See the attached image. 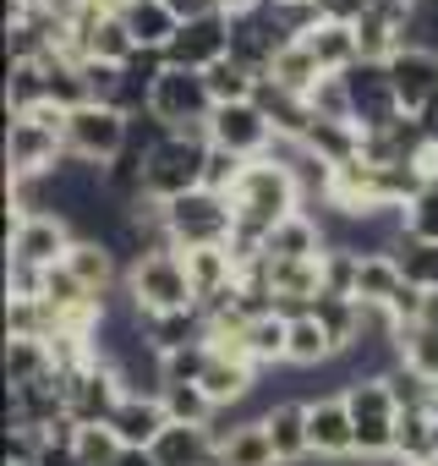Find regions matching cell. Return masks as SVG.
<instances>
[{
  "mask_svg": "<svg viewBox=\"0 0 438 466\" xmlns=\"http://www.w3.org/2000/svg\"><path fill=\"white\" fill-rule=\"evenodd\" d=\"M61 165H66V110L61 105H39V110L6 121V170H12V181L55 176Z\"/></svg>",
  "mask_w": 438,
  "mask_h": 466,
  "instance_id": "1",
  "label": "cell"
},
{
  "mask_svg": "<svg viewBox=\"0 0 438 466\" xmlns=\"http://www.w3.org/2000/svg\"><path fill=\"white\" fill-rule=\"evenodd\" d=\"M126 297H132V308H137L143 319L197 308V291H192V275H186L181 248H159V253L137 258V264L126 269Z\"/></svg>",
  "mask_w": 438,
  "mask_h": 466,
  "instance_id": "2",
  "label": "cell"
},
{
  "mask_svg": "<svg viewBox=\"0 0 438 466\" xmlns=\"http://www.w3.org/2000/svg\"><path fill=\"white\" fill-rule=\"evenodd\" d=\"M203 165H208V132H170L159 143V154L143 170V198L148 203H175L186 192L203 187Z\"/></svg>",
  "mask_w": 438,
  "mask_h": 466,
  "instance_id": "3",
  "label": "cell"
},
{
  "mask_svg": "<svg viewBox=\"0 0 438 466\" xmlns=\"http://www.w3.org/2000/svg\"><path fill=\"white\" fill-rule=\"evenodd\" d=\"M164 230H170V242L181 253H192V248H225L231 230H236V208H231L225 192L197 187V192L164 203Z\"/></svg>",
  "mask_w": 438,
  "mask_h": 466,
  "instance_id": "4",
  "label": "cell"
},
{
  "mask_svg": "<svg viewBox=\"0 0 438 466\" xmlns=\"http://www.w3.org/2000/svg\"><path fill=\"white\" fill-rule=\"evenodd\" d=\"M356 422V455L362 461H394V433H400V406L383 379H356L340 390Z\"/></svg>",
  "mask_w": 438,
  "mask_h": 466,
  "instance_id": "5",
  "label": "cell"
},
{
  "mask_svg": "<svg viewBox=\"0 0 438 466\" xmlns=\"http://www.w3.org/2000/svg\"><path fill=\"white\" fill-rule=\"evenodd\" d=\"M72 242H77V230L61 214H12L6 208V258L12 264H28L45 275V269L66 264Z\"/></svg>",
  "mask_w": 438,
  "mask_h": 466,
  "instance_id": "6",
  "label": "cell"
},
{
  "mask_svg": "<svg viewBox=\"0 0 438 466\" xmlns=\"http://www.w3.org/2000/svg\"><path fill=\"white\" fill-rule=\"evenodd\" d=\"M126 127L132 116H121L115 105H77L66 110V159H88V165H115L126 148Z\"/></svg>",
  "mask_w": 438,
  "mask_h": 466,
  "instance_id": "7",
  "label": "cell"
},
{
  "mask_svg": "<svg viewBox=\"0 0 438 466\" xmlns=\"http://www.w3.org/2000/svg\"><path fill=\"white\" fill-rule=\"evenodd\" d=\"M148 110L170 127V132H208V116H214V94L203 83V72H181V66H164V77L154 83V99Z\"/></svg>",
  "mask_w": 438,
  "mask_h": 466,
  "instance_id": "8",
  "label": "cell"
},
{
  "mask_svg": "<svg viewBox=\"0 0 438 466\" xmlns=\"http://www.w3.org/2000/svg\"><path fill=\"white\" fill-rule=\"evenodd\" d=\"M345 88H351V116H356V132H383L394 127L405 110L394 99V83H389V61H356L351 72H340Z\"/></svg>",
  "mask_w": 438,
  "mask_h": 466,
  "instance_id": "9",
  "label": "cell"
},
{
  "mask_svg": "<svg viewBox=\"0 0 438 466\" xmlns=\"http://www.w3.org/2000/svg\"><path fill=\"white\" fill-rule=\"evenodd\" d=\"M236 45V23L231 12H214V17H197V23H181V34L170 39L164 61L181 66V72H208L214 61H225Z\"/></svg>",
  "mask_w": 438,
  "mask_h": 466,
  "instance_id": "10",
  "label": "cell"
},
{
  "mask_svg": "<svg viewBox=\"0 0 438 466\" xmlns=\"http://www.w3.org/2000/svg\"><path fill=\"white\" fill-rule=\"evenodd\" d=\"M208 143H214V148H231V154H242V159H264L269 143H274V127H269V116L258 110V99H247V105H214V116H208Z\"/></svg>",
  "mask_w": 438,
  "mask_h": 466,
  "instance_id": "11",
  "label": "cell"
},
{
  "mask_svg": "<svg viewBox=\"0 0 438 466\" xmlns=\"http://www.w3.org/2000/svg\"><path fill=\"white\" fill-rule=\"evenodd\" d=\"M121 395H126L121 373H115L110 362H94V368H83V373H72V379H66V417H72V422H83V428L110 422V417H115V406H121Z\"/></svg>",
  "mask_w": 438,
  "mask_h": 466,
  "instance_id": "12",
  "label": "cell"
},
{
  "mask_svg": "<svg viewBox=\"0 0 438 466\" xmlns=\"http://www.w3.org/2000/svg\"><path fill=\"white\" fill-rule=\"evenodd\" d=\"M307 439H313V455L329 461V466L356 461V422H351L345 395H318V400H307Z\"/></svg>",
  "mask_w": 438,
  "mask_h": 466,
  "instance_id": "13",
  "label": "cell"
},
{
  "mask_svg": "<svg viewBox=\"0 0 438 466\" xmlns=\"http://www.w3.org/2000/svg\"><path fill=\"white\" fill-rule=\"evenodd\" d=\"M389 83L405 116H422L438 99V50L433 45H405L389 56Z\"/></svg>",
  "mask_w": 438,
  "mask_h": 466,
  "instance_id": "14",
  "label": "cell"
},
{
  "mask_svg": "<svg viewBox=\"0 0 438 466\" xmlns=\"http://www.w3.org/2000/svg\"><path fill=\"white\" fill-rule=\"evenodd\" d=\"M269 444L280 455V466H307L313 461V439H307V400H274L264 411Z\"/></svg>",
  "mask_w": 438,
  "mask_h": 466,
  "instance_id": "15",
  "label": "cell"
},
{
  "mask_svg": "<svg viewBox=\"0 0 438 466\" xmlns=\"http://www.w3.org/2000/svg\"><path fill=\"white\" fill-rule=\"evenodd\" d=\"M148 461H154V466H219V444H214L208 428L170 422V428L148 444Z\"/></svg>",
  "mask_w": 438,
  "mask_h": 466,
  "instance_id": "16",
  "label": "cell"
},
{
  "mask_svg": "<svg viewBox=\"0 0 438 466\" xmlns=\"http://www.w3.org/2000/svg\"><path fill=\"white\" fill-rule=\"evenodd\" d=\"M181 258H186V275H192L197 308L242 286V264H236V253H231V248H192V253H181Z\"/></svg>",
  "mask_w": 438,
  "mask_h": 466,
  "instance_id": "17",
  "label": "cell"
},
{
  "mask_svg": "<svg viewBox=\"0 0 438 466\" xmlns=\"http://www.w3.org/2000/svg\"><path fill=\"white\" fill-rule=\"evenodd\" d=\"M110 428H115V439H121L126 450H148V444L170 428V417H164L159 395H121V406H115Z\"/></svg>",
  "mask_w": 438,
  "mask_h": 466,
  "instance_id": "18",
  "label": "cell"
},
{
  "mask_svg": "<svg viewBox=\"0 0 438 466\" xmlns=\"http://www.w3.org/2000/svg\"><path fill=\"white\" fill-rule=\"evenodd\" d=\"M121 23H126V34H132L137 50H159V56L181 34V17L164 6V0H132V6H121Z\"/></svg>",
  "mask_w": 438,
  "mask_h": 466,
  "instance_id": "19",
  "label": "cell"
},
{
  "mask_svg": "<svg viewBox=\"0 0 438 466\" xmlns=\"http://www.w3.org/2000/svg\"><path fill=\"white\" fill-rule=\"evenodd\" d=\"M302 45L318 56V66L329 72V77H340V72H351L356 61H362V45H356V28H345V23H313L307 34H302Z\"/></svg>",
  "mask_w": 438,
  "mask_h": 466,
  "instance_id": "20",
  "label": "cell"
},
{
  "mask_svg": "<svg viewBox=\"0 0 438 466\" xmlns=\"http://www.w3.org/2000/svg\"><path fill=\"white\" fill-rule=\"evenodd\" d=\"M66 269L99 297V302H110V291H115V280H121V264H115V248H105V242H88V237H77L72 242V253H66Z\"/></svg>",
  "mask_w": 438,
  "mask_h": 466,
  "instance_id": "21",
  "label": "cell"
},
{
  "mask_svg": "<svg viewBox=\"0 0 438 466\" xmlns=\"http://www.w3.org/2000/svg\"><path fill=\"white\" fill-rule=\"evenodd\" d=\"M324 77H329V72L318 66V56H313V50L296 39V45H285V50L274 56V66H269V77H264V83H274V88H285V94L307 99V94H313Z\"/></svg>",
  "mask_w": 438,
  "mask_h": 466,
  "instance_id": "22",
  "label": "cell"
},
{
  "mask_svg": "<svg viewBox=\"0 0 438 466\" xmlns=\"http://www.w3.org/2000/svg\"><path fill=\"white\" fill-rule=\"evenodd\" d=\"M55 373V357H50V340H34V335H6V384L23 390V384H39Z\"/></svg>",
  "mask_w": 438,
  "mask_h": 466,
  "instance_id": "23",
  "label": "cell"
},
{
  "mask_svg": "<svg viewBox=\"0 0 438 466\" xmlns=\"http://www.w3.org/2000/svg\"><path fill=\"white\" fill-rule=\"evenodd\" d=\"M334 357H340V346L329 340V329H324L313 313L291 319V346H285V362H291V368H329Z\"/></svg>",
  "mask_w": 438,
  "mask_h": 466,
  "instance_id": "24",
  "label": "cell"
},
{
  "mask_svg": "<svg viewBox=\"0 0 438 466\" xmlns=\"http://www.w3.org/2000/svg\"><path fill=\"white\" fill-rule=\"evenodd\" d=\"M400 286H405V275H400L394 253H373V258H362V269H356V302H367V308H389V302L400 297Z\"/></svg>",
  "mask_w": 438,
  "mask_h": 466,
  "instance_id": "25",
  "label": "cell"
},
{
  "mask_svg": "<svg viewBox=\"0 0 438 466\" xmlns=\"http://www.w3.org/2000/svg\"><path fill=\"white\" fill-rule=\"evenodd\" d=\"M148 340L170 357V351H181V346H203L208 340V313L203 308H186V313H159V319H148Z\"/></svg>",
  "mask_w": 438,
  "mask_h": 466,
  "instance_id": "26",
  "label": "cell"
},
{
  "mask_svg": "<svg viewBox=\"0 0 438 466\" xmlns=\"http://www.w3.org/2000/svg\"><path fill=\"white\" fill-rule=\"evenodd\" d=\"M242 340H247L253 368H274V362H285V346H291V319H285V313H264V319L242 324Z\"/></svg>",
  "mask_w": 438,
  "mask_h": 466,
  "instance_id": "27",
  "label": "cell"
},
{
  "mask_svg": "<svg viewBox=\"0 0 438 466\" xmlns=\"http://www.w3.org/2000/svg\"><path fill=\"white\" fill-rule=\"evenodd\" d=\"M219 466H280V455H274V444H269L264 417H258V422H242L225 444H219Z\"/></svg>",
  "mask_w": 438,
  "mask_h": 466,
  "instance_id": "28",
  "label": "cell"
},
{
  "mask_svg": "<svg viewBox=\"0 0 438 466\" xmlns=\"http://www.w3.org/2000/svg\"><path fill=\"white\" fill-rule=\"evenodd\" d=\"M203 83H208V94H214V105H247V99H258V72H247L236 56H225V61H214L208 72H203Z\"/></svg>",
  "mask_w": 438,
  "mask_h": 466,
  "instance_id": "29",
  "label": "cell"
},
{
  "mask_svg": "<svg viewBox=\"0 0 438 466\" xmlns=\"http://www.w3.org/2000/svg\"><path fill=\"white\" fill-rule=\"evenodd\" d=\"M39 105H50L45 61H12V72H6V110H12V116H28V110H39Z\"/></svg>",
  "mask_w": 438,
  "mask_h": 466,
  "instance_id": "30",
  "label": "cell"
},
{
  "mask_svg": "<svg viewBox=\"0 0 438 466\" xmlns=\"http://www.w3.org/2000/svg\"><path fill=\"white\" fill-rule=\"evenodd\" d=\"M159 406H164L170 422H186V428H214V417H219V406L208 400L203 384H164Z\"/></svg>",
  "mask_w": 438,
  "mask_h": 466,
  "instance_id": "31",
  "label": "cell"
},
{
  "mask_svg": "<svg viewBox=\"0 0 438 466\" xmlns=\"http://www.w3.org/2000/svg\"><path fill=\"white\" fill-rule=\"evenodd\" d=\"M394 264H400L405 286H416V291L438 297V242H422V237H400V248H394Z\"/></svg>",
  "mask_w": 438,
  "mask_h": 466,
  "instance_id": "32",
  "label": "cell"
},
{
  "mask_svg": "<svg viewBox=\"0 0 438 466\" xmlns=\"http://www.w3.org/2000/svg\"><path fill=\"white\" fill-rule=\"evenodd\" d=\"M302 143H307L324 165H345V159H356V154H362V132H356V127H345V121H313Z\"/></svg>",
  "mask_w": 438,
  "mask_h": 466,
  "instance_id": "33",
  "label": "cell"
},
{
  "mask_svg": "<svg viewBox=\"0 0 438 466\" xmlns=\"http://www.w3.org/2000/svg\"><path fill=\"white\" fill-rule=\"evenodd\" d=\"M400 362L416 368L422 379H438V329L405 324V329H400Z\"/></svg>",
  "mask_w": 438,
  "mask_h": 466,
  "instance_id": "34",
  "label": "cell"
},
{
  "mask_svg": "<svg viewBox=\"0 0 438 466\" xmlns=\"http://www.w3.org/2000/svg\"><path fill=\"white\" fill-rule=\"evenodd\" d=\"M307 110H313V121H345V127H356V116H351V88H345V77H324L313 94H307Z\"/></svg>",
  "mask_w": 438,
  "mask_h": 466,
  "instance_id": "35",
  "label": "cell"
},
{
  "mask_svg": "<svg viewBox=\"0 0 438 466\" xmlns=\"http://www.w3.org/2000/svg\"><path fill=\"white\" fill-rule=\"evenodd\" d=\"M405 237L438 242V176H433V181H422V192L405 203Z\"/></svg>",
  "mask_w": 438,
  "mask_h": 466,
  "instance_id": "36",
  "label": "cell"
},
{
  "mask_svg": "<svg viewBox=\"0 0 438 466\" xmlns=\"http://www.w3.org/2000/svg\"><path fill=\"white\" fill-rule=\"evenodd\" d=\"M247 165H253V159H242V154H231V148H214V143H208V165H203V187H208V192H225V198H231Z\"/></svg>",
  "mask_w": 438,
  "mask_h": 466,
  "instance_id": "37",
  "label": "cell"
},
{
  "mask_svg": "<svg viewBox=\"0 0 438 466\" xmlns=\"http://www.w3.org/2000/svg\"><path fill=\"white\" fill-rule=\"evenodd\" d=\"M203 368H208V340L203 346H181V351L164 357V384H197Z\"/></svg>",
  "mask_w": 438,
  "mask_h": 466,
  "instance_id": "38",
  "label": "cell"
},
{
  "mask_svg": "<svg viewBox=\"0 0 438 466\" xmlns=\"http://www.w3.org/2000/svg\"><path fill=\"white\" fill-rule=\"evenodd\" d=\"M313 6H318L324 23H345V28H356V23L378 6V0H313Z\"/></svg>",
  "mask_w": 438,
  "mask_h": 466,
  "instance_id": "39",
  "label": "cell"
},
{
  "mask_svg": "<svg viewBox=\"0 0 438 466\" xmlns=\"http://www.w3.org/2000/svg\"><path fill=\"white\" fill-rule=\"evenodd\" d=\"M164 6H170L181 23H197V17H214V12H225V0H164Z\"/></svg>",
  "mask_w": 438,
  "mask_h": 466,
  "instance_id": "40",
  "label": "cell"
},
{
  "mask_svg": "<svg viewBox=\"0 0 438 466\" xmlns=\"http://www.w3.org/2000/svg\"><path fill=\"white\" fill-rule=\"evenodd\" d=\"M416 121H422V132H427V143H438V99H433V105H427V110H422Z\"/></svg>",
  "mask_w": 438,
  "mask_h": 466,
  "instance_id": "41",
  "label": "cell"
},
{
  "mask_svg": "<svg viewBox=\"0 0 438 466\" xmlns=\"http://www.w3.org/2000/svg\"><path fill=\"white\" fill-rule=\"evenodd\" d=\"M427 466H438V455H433V461H427Z\"/></svg>",
  "mask_w": 438,
  "mask_h": 466,
  "instance_id": "42",
  "label": "cell"
}]
</instances>
